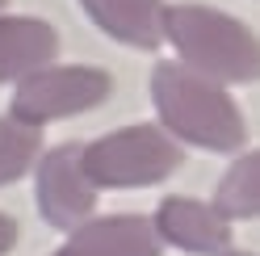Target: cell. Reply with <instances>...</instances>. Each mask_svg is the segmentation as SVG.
I'll list each match as a JSON object with an SVG mask.
<instances>
[{
	"label": "cell",
	"instance_id": "cell-1",
	"mask_svg": "<svg viewBox=\"0 0 260 256\" xmlns=\"http://www.w3.org/2000/svg\"><path fill=\"white\" fill-rule=\"evenodd\" d=\"M151 101L172 139L210 151H239L248 139V126L231 92L185 63H159L151 72Z\"/></svg>",
	"mask_w": 260,
	"mask_h": 256
},
{
	"label": "cell",
	"instance_id": "cell-2",
	"mask_svg": "<svg viewBox=\"0 0 260 256\" xmlns=\"http://www.w3.org/2000/svg\"><path fill=\"white\" fill-rule=\"evenodd\" d=\"M164 38L176 46L185 68L218 80V84L260 80V38L222 9L206 5L164 9Z\"/></svg>",
	"mask_w": 260,
	"mask_h": 256
},
{
	"label": "cell",
	"instance_id": "cell-3",
	"mask_svg": "<svg viewBox=\"0 0 260 256\" xmlns=\"http://www.w3.org/2000/svg\"><path fill=\"white\" fill-rule=\"evenodd\" d=\"M181 147L164 126H126L84 147V168L96 189L159 185L181 168Z\"/></svg>",
	"mask_w": 260,
	"mask_h": 256
},
{
	"label": "cell",
	"instance_id": "cell-4",
	"mask_svg": "<svg viewBox=\"0 0 260 256\" xmlns=\"http://www.w3.org/2000/svg\"><path fill=\"white\" fill-rule=\"evenodd\" d=\"M113 92V80L101 68H42L34 76H25L17 92H13V118H21L29 126H42V122H55V118H72V114H84V109H96L101 101H109Z\"/></svg>",
	"mask_w": 260,
	"mask_h": 256
},
{
	"label": "cell",
	"instance_id": "cell-5",
	"mask_svg": "<svg viewBox=\"0 0 260 256\" xmlns=\"http://www.w3.org/2000/svg\"><path fill=\"white\" fill-rule=\"evenodd\" d=\"M38 210L55 231H76L96 210V185L84 168V147L63 143L38 159Z\"/></svg>",
	"mask_w": 260,
	"mask_h": 256
},
{
	"label": "cell",
	"instance_id": "cell-6",
	"mask_svg": "<svg viewBox=\"0 0 260 256\" xmlns=\"http://www.w3.org/2000/svg\"><path fill=\"white\" fill-rule=\"evenodd\" d=\"M155 235L159 244L185 248L193 256H226L231 252V218L218 214L214 206L193 198H164L155 210Z\"/></svg>",
	"mask_w": 260,
	"mask_h": 256
},
{
	"label": "cell",
	"instance_id": "cell-7",
	"mask_svg": "<svg viewBox=\"0 0 260 256\" xmlns=\"http://www.w3.org/2000/svg\"><path fill=\"white\" fill-rule=\"evenodd\" d=\"M55 256H159V235L143 214H105L68 231Z\"/></svg>",
	"mask_w": 260,
	"mask_h": 256
},
{
	"label": "cell",
	"instance_id": "cell-8",
	"mask_svg": "<svg viewBox=\"0 0 260 256\" xmlns=\"http://www.w3.org/2000/svg\"><path fill=\"white\" fill-rule=\"evenodd\" d=\"M59 34L42 17H0V80H25L51 68Z\"/></svg>",
	"mask_w": 260,
	"mask_h": 256
},
{
	"label": "cell",
	"instance_id": "cell-9",
	"mask_svg": "<svg viewBox=\"0 0 260 256\" xmlns=\"http://www.w3.org/2000/svg\"><path fill=\"white\" fill-rule=\"evenodd\" d=\"M84 13L105 29L139 51H155L164 42V0H80Z\"/></svg>",
	"mask_w": 260,
	"mask_h": 256
},
{
	"label": "cell",
	"instance_id": "cell-10",
	"mask_svg": "<svg viewBox=\"0 0 260 256\" xmlns=\"http://www.w3.org/2000/svg\"><path fill=\"white\" fill-rule=\"evenodd\" d=\"M214 210L226 218H256L260 214V151L239 155L231 168L222 172Z\"/></svg>",
	"mask_w": 260,
	"mask_h": 256
},
{
	"label": "cell",
	"instance_id": "cell-11",
	"mask_svg": "<svg viewBox=\"0 0 260 256\" xmlns=\"http://www.w3.org/2000/svg\"><path fill=\"white\" fill-rule=\"evenodd\" d=\"M42 159V126H29L21 118H0V185L21 181Z\"/></svg>",
	"mask_w": 260,
	"mask_h": 256
},
{
	"label": "cell",
	"instance_id": "cell-12",
	"mask_svg": "<svg viewBox=\"0 0 260 256\" xmlns=\"http://www.w3.org/2000/svg\"><path fill=\"white\" fill-rule=\"evenodd\" d=\"M13 244H17V222H13L9 214H0V256H5Z\"/></svg>",
	"mask_w": 260,
	"mask_h": 256
},
{
	"label": "cell",
	"instance_id": "cell-13",
	"mask_svg": "<svg viewBox=\"0 0 260 256\" xmlns=\"http://www.w3.org/2000/svg\"><path fill=\"white\" fill-rule=\"evenodd\" d=\"M226 256H248V252H226Z\"/></svg>",
	"mask_w": 260,
	"mask_h": 256
},
{
	"label": "cell",
	"instance_id": "cell-14",
	"mask_svg": "<svg viewBox=\"0 0 260 256\" xmlns=\"http://www.w3.org/2000/svg\"><path fill=\"white\" fill-rule=\"evenodd\" d=\"M5 5H9V0H0V9H5Z\"/></svg>",
	"mask_w": 260,
	"mask_h": 256
}]
</instances>
